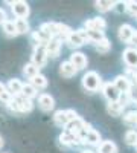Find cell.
Here are the masks:
<instances>
[{
    "mask_svg": "<svg viewBox=\"0 0 137 153\" xmlns=\"http://www.w3.org/2000/svg\"><path fill=\"white\" fill-rule=\"evenodd\" d=\"M82 87L85 89L87 92H97L99 89H102V78L101 75L95 71H89L85 72L84 76H82Z\"/></svg>",
    "mask_w": 137,
    "mask_h": 153,
    "instance_id": "1",
    "label": "cell"
},
{
    "mask_svg": "<svg viewBox=\"0 0 137 153\" xmlns=\"http://www.w3.org/2000/svg\"><path fill=\"white\" fill-rule=\"evenodd\" d=\"M78 113L76 110H73V109H66V110H56L53 113V123L61 127V129H67V126L75 121V120H78Z\"/></svg>",
    "mask_w": 137,
    "mask_h": 153,
    "instance_id": "2",
    "label": "cell"
},
{
    "mask_svg": "<svg viewBox=\"0 0 137 153\" xmlns=\"http://www.w3.org/2000/svg\"><path fill=\"white\" fill-rule=\"evenodd\" d=\"M8 5H11L12 14H14L17 19H28L31 14V8L26 2L23 0H15V2H6Z\"/></svg>",
    "mask_w": 137,
    "mask_h": 153,
    "instance_id": "3",
    "label": "cell"
},
{
    "mask_svg": "<svg viewBox=\"0 0 137 153\" xmlns=\"http://www.w3.org/2000/svg\"><path fill=\"white\" fill-rule=\"evenodd\" d=\"M58 139H59V144L64 146V147H78V146L82 144L81 136L73 135V133H70L69 130H64L63 133L58 136Z\"/></svg>",
    "mask_w": 137,
    "mask_h": 153,
    "instance_id": "4",
    "label": "cell"
},
{
    "mask_svg": "<svg viewBox=\"0 0 137 153\" xmlns=\"http://www.w3.org/2000/svg\"><path fill=\"white\" fill-rule=\"evenodd\" d=\"M47 51H46V46H35L34 48V52H32V63L35 66H38L40 69L46 66L47 63Z\"/></svg>",
    "mask_w": 137,
    "mask_h": 153,
    "instance_id": "5",
    "label": "cell"
},
{
    "mask_svg": "<svg viewBox=\"0 0 137 153\" xmlns=\"http://www.w3.org/2000/svg\"><path fill=\"white\" fill-rule=\"evenodd\" d=\"M101 92L104 95V98L108 101V103H111V101H117L119 97H120V92H119V89L114 86V83H104L102 84V89H101Z\"/></svg>",
    "mask_w": 137,
    "mask_h": 153,
    "instance_id": "6",
    "label": "cell"
},
{
    "mask_svg": "<svg viewBox=\"0 0 137 153\" xmlns=\"http://www.w3.org/2000/svg\"><path fill=\"white\" fill-rule=\"evenodd\" d=\"M84 29L87 31H101L104 32L107 29V20L102 17H93L84 22Z\"/></svg>",
    "mask_w": 137,
    "mask_h": 153,
    "instance_id": "7",
    "label": "cell"
},
{
    "mask_svg": "<svg viewBox=\"0 0 137 153\" xmlns=\"http://www.w3.org/2000/svg\"><path fill=\"white\" fill-rule=\"evenodd\" d=\"M66 43H67V46L72 48V49H78V48L84 46V45L87 43V40H85V37H84L82 31L78 29V31H73V32L67 37Z\"/></svg>",
    "mask_w": 137,
    "mask_h": 153,
    "instance_id": "8",
    "label": "cell"
},
{
    "mask_svg": "<svg viewBox=\"0 0 137 153\" xmlns=\"http://www.w3.org/2000/svg\"><path fill=\"white\" fill-rule=\"evenodd\" d=\"M122 58H123V63L127 65L128 69H136L137 71V49L136 48L128 46L125 51H123Z\"/></svg>",
    "mask_w": 137,
    "mask_h": 153,
    "instance_id": "9",
    "label": "cell"
},
{
    "mask_svg": "<svg viewBox=\"0 0 137 153\" xmlns=\"http://www.w3.org/2000/svg\"><path fill=\"white\" fill-rule=\"evenodd\" d=\"M102 139H101V133L95 129H89L84 135H82V144L85 146H101Z\"/></svg>",
    "mask_w": 137,
    "mask_h": 153,
    "instance_id": "10",
    "label": "cell"
},
{
    "mask_svg": "<svg viewBox=\"0 0 137 153\" xmlns=\"http://www.w3.org/2000/svg\"><path fill=\"white\" fill-rule=\"evenodd\" d=\"M134 34H136V31H134V28L131 26L130 23H123V25H120V26H119V31H117L119 40L123 42V43H127V45L131 42V38H133Z\"/></svg>",
    "mask_w": 137,
    "mask_h": 153,
    "instance_id": "11",
    "label": "cell"
},
{
    "mask_svg": "<svg viewBox=\"0 0 137 153\" xmlns=\"http://www.w3.org/2000/svg\"><path fill=\"white\" fill-rule=\"evenodd\" d=\"M114 86L119 89V92L123 94V92H131V89H133V83L131 80L128 78V76L123 74V75H117L116 78L113 80Z\"/></svg>",
    "mask_w": 137,
    "mask_h": 153,
    "instance_id": "12",
    "label": "cell"
},
{
    "mask_svg": "<svg viewBox=\"0 0 137 153\" xmlns=\"http://www.w3.org/2000/svg\"><path fill=\"white\" fill-rule=\"evenodd\" d=\"M38 107L43 112H51L55 107V100L51 94H40L38 95Z\"/></svg>",
    "mask_w": 137,
    "mask_h": 153,
    "instance_id": "13",
    "label": "cell"
},
{
    "mask_svg": "<svg viewBox=\"0 0 137 153\" xmlns=\"http://www.w3.org/2000/svg\"><path fill=\"white\" fill-rule=\"evenodd\" d=\"M61 46H63V40L59 37H55L52 38L51 42L46 45V51H47V55L52 57V58H56L61 52Z\"/></svg>",
    "mask_w": 137,
    "mask_h": 153,
    "instance_id": "14",
    "label": "cell"
},
{
    "mask_svg": "<svg viewBox=\"0 0 137 153\" xmlns=\"http://www.w3.org/2000/svg\"><path fill=\"white\" fill-rule=\"evenodd\" d=\"M69 61H70L78 71L85 69V68H87V63H89V60H87L85 54L79 52V51H75V52L70 55V60H69Z\"/></svg>",
    "mask_w": 137,
    "mask_h": 153,
    "instance_id": "15",
    "label": "cell"
},
{
    "mask_svg": "<svg viewBox=\"0 0 137 153\" xmlns=\"http://www.w3.org/2000/svg\"><path fill=\"white\" fill-rule=\"evenodd\" d=\"M14 100H15L17 107H18V113H29V112H32V109H34L32 100H29V98H26V97H23V95L15 97Z\"/></svg>",
    "mask_w": 137,
    "mask_h": 153,
    "instance_id": "16",
    "label": "cell"
},
{
    "mask_svg": "<svg viewBox=\"0 0 137 153\" xmlns=\"http://www.w3.org/2000/svg\"><path fill=\"white\" fill-rule=\"evenodd\" d=\"M23 84H24V83H21L18 78H11V80L8 81L6 87H8V91L11 92V95L15 98V97H20V95L23 94Z\"/></svg>",
    "mask_w": 137,
    "mask_h": 153,
    "instance_id": "17",
    "label": "cell"
},
{
    "mask_svg": "<svg viewBox=\"0 0 137 153\" xmlns=\"http://www.w3.org/2000/svg\"><path fill=\"white\" fill-rule=\"evenodd\" d=\"M78 74V69L75 68L70 61H63L59 65V75L64 76V78H72Z\"/></svg>",
    "mask_w": 137,
    "mask_h": 153,
    "instance_id": "18",
    "label": "cell"
},
{
    "mask_svg": "<svg viewBox=\"0 0 137 153\" xmlns=\"http://www.w3.org/2000/svg\"><path fill=\"white\" fill-rule=\"evenodd\" d=\"M81 31H82V34H84V37H85L87 43L96 45V43L101 42L102 38H105V34L101 32V31H87V29H81Z\"/></svg>",
    "mask_w": 137,
    "mask_h": 153,
    "instance_id": "19",
    "label": "cell"
},
{
    "mask_svg": "<svg viewBox=\"0 0 137 153\" xmlns=\"http://www.w3.org/2000/svg\"><path fill=\"white\" fill-rule=\"evenodd\" d=\"M97 153H119V147L116 146V143L107 139V141H102L101 146L97 147Z\"/></svg>",
    "mask_w": 137,
    "mask_h": 153,
    "instance_id": "20",
    "label": "cell"
},
{
    "mask_svg": "<svg viewBox=\"0 0 137 153\" xmlns=\"http://www.w3.org/2000/svg\"><path fill=\"white\" fill-rule=\"evenodd\" d=\"M23 75L28 76L29 80H32L34 76L40 75V68L35 66L32 61H31V63H26V65H24V68H23Z\"/></svg>",
    "mask_w": 137,
    "mask_h": 153,
    "instance_id": "21",
    "label": "cell"
},
{
    "mask_svg": "<svg viewBox=\"0 0 137 153\" xmlns=\"http://www.w3.org/2000/svg\"><path fill=\"white\" fill-rule=\"evenodd\" d=\"M123 106L119 104V101H111V103H107V112L111 115V117H120L123 113Z\"/></svg>",
    "mask_w": 137,
    "mask_h": 153,
    "instance_id": "22",
    "label": "cell"
},
{
    "mask_svg": "<svg viewBox=\"0 0 137 153\" xmlns=\"http://www.w3.org/2000/svg\"><path fill=\"white\" fill-rule=\"evenodd\" d=\"M117 3L116 2H111V0H97V2H95V6L99 12H108L111 9H114Z\"/></svg>",
    "mask_w": 137,
    "mask_h": 153,
    "instance_id": "23",
    "label": "cell"
},
{
    "mask_svg": "<svg viewBox=\"0 0 137 153\" xmlns=\"http://www.w3.org/2000/svg\"><path fill=\"white\" fill-rule=\"evenodd\" d=\"M12 100H14V97H12L11 92L8 91L6 84H3L2 81H0V103L5 104V106H8Z\"/></svg>",
    "mask_w": 137,
    "mask_h": 153,
    "instance_id": "24",
    "label": "cell"
},
{
    "mask_svg": "<svg viewBox=\"0 0 137 153\" xmlns=\"http://www.w3.org/2000/svg\"><path fill=\"white\" fill-rule=\"evenodd\" d=\"M31 84L37 89V91H43V89L47 87V78H46L43 74H40V75L34 76V78L31 80Z\"/></svg>",
    "mask_w": 137,
    "mask_h": 153,
    "instance_id": "25",
    "label": "cell"
},
{
    "mask_svg": "<svg viewBox=\"0 0 137 153\" xmlns=\"http://www.w3.org/2000/svg\"><path fill=\"white\" fill-rule=\"evenodd\" d=\"M123 123L130 127L137 126V110H128L127 113H123Z\"/></svg>",
    "mask_w": 137,
    "mask_h": 153,
    "instance_id": "26",
    "label": "cell"
},
{
    "mask_svg": "<svg viewBox=\"0 0 137 153\" xmlns=\"http://www.w3.org/2000/svg\"><path fill=\"white\" fill-rule=\"evenodd\" d=\"M3 31L8 37H15L18 35V31H17V26H15V20H8L5 25H3Z\"/></svg>",
    "mask_w": 137,
    "mask_h": 153,
    "instance_id": "27",
    "label": "cell"
},
{
    "mask_svg": "<svg viewBox=\"0 0 137 153\" xmlns=\"http://www.w3.org/2000/svg\"><path fill=\"white\" fill-rule=\"evenodd\" d=\"M15 26H17L18 35H20V34H28L29 29H31L28 19H15Z\"/></svg>",
    "mask_w": 137,
    "mask_h": 153,
    "instance_id": "28",
    "label": "cell"
},
{
    "mask_svg": "<svg viewBox=\"0 0 137 153\" xmlns=\"http://www.w3.org/2000/svg\"><path fill=\"white\" fill-rule=\"evenodd\" d=\"M23 97H26V98H29V100H32V98H35L37 95H38V91L31 84V83H24L23 84V94H21Z\"/></svg>",
    "mask_w": 137,
    "mask_h": 153,
    "instance_id": "29",
    "label": "cell"
},
{
    "mask_svg": "<svg viewBox=\"0 0 137 153\" xmlns=\"http://www.w3.org/2000/svg\"><path fill=\"white\" fill-rule=\"evenodd\" d=\"M95 49L97 51L99 54H107L108 51L111 49V43H110L108 38L105 37V38H102V40L99 42V43H96V45H95Z\"/></svg>",
    "mask_w": 137,
    "mask_h": 153,
    "instance_id": "30",
    "label": "cell"
},
{
    "mask_svg": "<svg viewBox=\"0 0 137 153\" xmlns=\"http://www.w3.org/2000/svg\"><path fill=\"white\" fill-rule=\"evenodd\" d=\"M125 143H127L128 146L136 147V144H137V130L130 129V130L125 133Z\"/></svg>",
    "mask_w": 137,
    "mask_h": 153,
    "instance_id": "31",
    "label": "cell"
},
{
    "mask_svg": "<svg viewBox=\"0 0 137 153\" xmlns=\"http://www.w3.org/2000/svg\"><path fill=\"white\" fill-rule=\"evenodd\" d=\"M123 6H125V11L128 12L130 16L137 19V2H125Z\"/></svg>",
    "mask_w": 137,
    "mask_h": 153,
    "instance_id": "32",
    "label": "cell"
},
{
    "mask_svg": "<svg viewBox=\"0 0 137 153\" xmlns=\"http://www.w3.org/2000/svg\"><path fill=\"white\" fill-rule=\"evenodd\" d=\"M119 104L120 106H123V107H127V106H130L131 104V101H133V98H131V94L130 92H123V94H120V97H119Z\"/></svg>",
    "mask_w": 137,
    "mask_h": 153,
    "instance_id": "33",
    "label": "cell"
},
{
    "mask_svg": "<svg viewBox=\"0 0 137 153\" xmlns=\"http://www.w3.org/2000/svg\"><path fill=\"white\" fill-rule=\"evenodd\" d=\"M125 75L131 80L133 86L137 87V71H136V69H128V68H127V74H125Z\"/></svg>",
    "mask_w": 137,
    "mask_h": 153,
    "instance_id": "34",
    "label": "cell"
},
{
    "mask_svg": "<svg viewBox=\"0 0 137 153\" xmlns=\"http://www.w3.org/2000/svg\"><path fill=\"white\" fill-rule=\"evenodd\" d=\"M8 20H9V19H8V16H6V11H5L3 8H0V25L3 26Z\"/></svg>",
    "mask_w": 137,
    "mask_h": 153,
    "instance_id": "35",
    "label": "cell"
},
{
    "mask_svg": "<svg viewBox=\"0 0 137 153\" xmlns=\"http://www.w3.org/2000/svg\"><path fill=\"white\" fill-rule=\"evenodd\" d=\"M131 98H133V101H134V103L137 104V87L136 86H133V89H131Z\"/></svg>",
    "mask_w": 137,
    "mask_h": 153,
    "instance_id": "36",
    "label": "cell"
},
{
    "mask_svg": "<svg viewBox=\"0 0 137 153\" xmlns=\"http://www.w3.org/2000/svg\"><path fill=\"white\" fill-rule=\"evenodd\" d=\"M128 45H130L131 48H136V49H137V31H136V34L133 35V38H131V42H130Z\"/></svg>",
    "mask_w": 137,
    "mask_h": 153,
    "instance_id": "37",
    "label": "cell"
},
{
    "mask_svg": "<svg viewBox=\"0 0 137 153\" xmlns=\"http://www.w3.org/2000/svg\"><path fill=\"white\" fill-rule=\"evenodd\" d=\"M5 146V141H3V138L2 136H0V150H2V147Z\"/></svg>",
    "mask_w": 137,
    "mask_h": 153,
    "instance_id": "38",
    "label": "cell"
},
{
    "mask_svg": "<svg viewBox=\"0 0 137 153\" xmlns=\"http://www.w3.org/2000/svg\"><path fill=\"white\" fill-rule=\"evenodd\" d=\"M81 153H95V152H93V150H89V149H85V150H82Z\"/></svg>",
    "mask_w": 137,
    "mask_h": 153,
    "instance_id": "39",
    "label": "cell"
},
{
    "mask_svg": "<svg viewBox=\"0 0 137 153\" xmlns=\"http://www.w3.org/2000/svg\"><path fill=\"white\" fill-rule=\"evenodd\" d=\"M136 150H137V144H136Z\"/></svg>",
    "mask_w": 137,
    "mask_h": 153,
    "instance_id": "40",
    "label": "cell"
}]
</instances>
